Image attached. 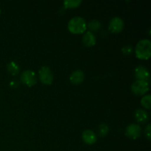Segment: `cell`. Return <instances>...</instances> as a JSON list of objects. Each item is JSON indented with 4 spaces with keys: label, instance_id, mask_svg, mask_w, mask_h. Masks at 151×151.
<instances>
[{
    "label": "cell",
    "instance_id": "277c9868",
    "mask_svg": "<svg viewBox=\"0 0 151 151\" xmlns=\"http://www.w3.org/2000/svg\"><path fill=\"white\" fill-rule=\"evenodd\" d=\"M39 79L43 84L51 85L53 81V74L48 66H42L38 71Z\"/></svg>",
    "mask_w": 151,
    "mask_h": 151
},
{
    "label": "cell",
    "instance_id": "ac0fdd59",
    "mask_svg": "<svg viewBox=\"0 0 151 151\" xmlns=\"http://www.w3.org/2000/svg\"><path fill=\"white\" fill-rule=\"evenodd\" d=\"M133 51V48L131 45L128 44V45L124 46L122 48V52L124 55H130Z\"/></svg>",
    "mask_w": 151,
    "mask_h": 151
},
{
    "label": "cell",
    "instance_id": "5bb4252c",
    "mask_svg": "<svg viewBox=\"0 0 151 151\" xmlns=\"http://www.w3.org/2000/svg\"><path fill=\"white\" fill-rule=\"evenodd\" d=\"M82 1L81 0H66L63 1L65 8H75L78 7Z\"/></svg>",
    "mask_w": 151,
    "mask_h": 151
},
{
    "label": "cell",
    "instance_id": "8992f818",
    "mask_svg": "<svg viewBox=\"0 0 151 151\" xmlns=\"http://www.w3.org/2000/svg\"><path fill=\"white\" fill-rule=\"evenodd\" d=\"M142 128L137 124H130L125 130V135L132 139H137L140 137Z\"/></svg>",
    "mask_w": 151,
    "mask_h": 151
},
{
    "label": "cell",
    "instance_id": "44dd1931",
    "mask_svg": "<svg viewBox=\"0 0 151 151\" xmlns=\"http://www.w3.org/2000/svg\"><path fill=\"white\" fill-rule=\"evenodd\" d=\"M0 13H1V9H0Z\"/></svg>",
    "mask_w": 151,
    "mask_h": 151
},
{
    "label": "cell",
    "instance_id": "30bf717a",
    "mask_svg": "<svg viewBox=\"0 0 151 151\" xmlns=\"http://www.w3.org/2000/svg\"><path fill=\"white\" fill-rule=\"evenodd\" d=\"M84 78H85L84 73L81 70L74 71L71 74L70 77H69L70 82L72 84H75V85H78V84L81 83L84 81Z\"/></svg>",
    "mask_w": 151,
    "mask_h": 151
},
{
    "label": "cell",
    "instance_id": "e0dca14e",
    "mask_svg": "<svg viewBox=\"0 0 151 151\" xmlns=\"http://www.w3.org/2000/svg\"><path fill=\"white\" fill-rule=\"evenodd\" d=\"M88 27L90 29L93 31H97V29H100L101 27V23H100V21L98 20H92L88 23Z\"/></svg>",
    "mask_w": 151,
    "mask_h": 151
},
{
    "label": "cell",
    "instance_id": "9c48e42d",
    "mask_svg": "<svg viewBox=\"0 0 151 151\" xmlns=\"http://www.w3.org/2000/svg\"><path fill=\"white\" fill-rule=\"evenodd\" d=\"M82 139L87 145H93L97 142V135L91 130H86L82 134Z\"/></svg>",
    "mask_w": 151,
    "mask_h": 151
},
{
    "label": "cell",
    "instance_id": "5b68a950",
    "mask_svg": "<svg viewBox=\"0 0 151 151\" xmlns=\"http://www.w3.org/2000/svg\"><path fill=\"white\" fill-rule=\"evenodd\" d=\"M131 90L137 95H143L149 90V83L147 81H138L134 83L131 86Z\"/></svg>",
    "mask_w": 151,
    "mask_h": 151
},
{
    "label": "cell",
    "instance_id": "52a82bcc",
    "mask_svg": "<svg viewBox=\"0 0 151 151\" xmlns=\"http://www.w3.org/2000/svg\"><path fill=\"white\" fill-rule=\"evenodd\" d=\"M124 22L121 18L116 16L111 19L109 23V29L112 32L118 33L123 29Z\"/></svg>",
    "mask_w": 151,
    "mask_h": 151
},
{
    "label": "cell",
    "instance_id": "4fadbf2b",
    "mask_svg": "<svg viewBox=\"0 0 151 151\" xmlns=\"http://www.w3.org/2000/svg\"><path fill=\"white\" fill-rule=\"evenodd\" d=\"M7 69L9 73L11 74L12 75H18L19 71H20V68H19V65L14 61H11L7 63Z\"/></svg>",
    "mask_w": 151,
    "mask_h": 151
},
{
    "label": "cell",
    "instance_id": "6da1fadb",
    "mask_svg": "<svg viewBox=\"0 0 151 151\" xmlns=\"http://www.w3.org/2000/svg\"><path fill=\"white\" fill-rule=\"evenodd\" d=\"M136 55L138 58L147 60L151 55V42L148 39H142L139 41L135 50Z\"/></svg>",
    "mask_w": 151,
    "mask_h": 151
},
{
    "label": "cell",
    "instance_id": "9a60e30c",
    "mask_svg": "<svg viewBox=\"0 0 151 151\" xmlns=\"http://www.w3.org/2000/svg\"><path fill=\"white\" fill-rule=\"evenodd\" d=\"M141 104L143 107L147 109H151V96L150 94H147L143 97L141 100Z\"/></svg>",
    "mask_w": 151,
    "mask_h": 151
},
{
    "label": "cell",
    "instance_id": "2e32d148",
    "mask_svg": "<svg viewBox=\"0 0 151 151\" xmlns=\"http://www.w3.org/2000/svg\"><path fill=\"white\" fill-rule=\"evenodd\" d=\"M109 128L106 124H100L98 127V134L99 136L101 137H106L109 133Z\"/></svg>",
    "mask_w": 151,
    "mask_h": 151
},
{
    "label": "cell",
    "instance_id": "7a4b0ae2",
    "mask_svg": "<svg viewBox=\"0 0 151 151\" xmlns=\"http://www.w3.org/2000/svg\"><path fill=\"white\" fill-rule=\"evenodd\" d=\"M68 29L72 33L81 34L86 29V23L84 19L76 16L70 19L68 23Z\"/></svg>",
    "mask_w": 151,
    "mask_h": 151
},
{
    "label": "cell",
    "instance_id": "3957f363",
    "mask_svg": "<svg viewBox=\"0 0 151 151\" xmlns=\"http://www.w3.org/2000/svg\"><path fill=\"white\" fill-rule=\"evenodd\" d=\"M21 81L27 86L31 87L32 86L35 85L38 81L37 76L35 72L32 70H25L24 71L21 75Z\"/></svg>",
    "mask_w": 151,
    "mask_h": 151
},
{
    "label": "cell",
    "instance_id": "d6986e66",
    "mask_svg": "<svg viewBox=\"0 0 151 151\" xmlns=\"http://www.w3.org/2000/svg\"><path fill=\"white\" fill-rule=\"evenodd\" d=\"M145 135L147 137V138L149 140H150L151 139V125L150 124H148L147 125L145 128Z\"/></svg>",
    "mask_w": 151,
    "mask_h": 151
},
{
    "label": "cell",
    "instance_id": "ba28073f",
    "mask_svg": "<svg viewBox=\"0 0 151 151\" xmlns=\"http://www.w3.org/2000/svg\"><path fill=\"white\" fill-rule=\"evenodd\" d=\"M134 74L138 81H147L150 78V72L147 68L142 66H137L134 70Z\"/></svg>",
    "mask_w": 151,
    "mask_h": 151
},
{
    "label": "cell",
    "instance_id": "ffe728a7",
    "mask_svg": "<svg viewBox=\"0 0 151 151\" xmlns=\"http://www.w3.org/2000/svg\"><path fill=\"white\" fill-rule=\"evenodd\" d=\"M10 86L12 87V88H16V87H18V86H19V83H18L16 81H13L10 83Z\"/></svg>",
    "mask_w": 151,
    "mask_h": 151
},
{
    "label": "cell",
    "instance_id": "7c38bea8",
    "mask_svg": "<svg viewBox=\"0 0 151 151\" xmlns=\"http://www.w3.org/2000/svg\"><path fill=\"white\" fill-rule=\"evenodd\" d=\"M83 42L87 47H92L96 44V37L92 32L88 31L83 36Z\"/></svg>",
    "mask_w": 151,
    "mask_h": 151
},
{
    "label": "cell",
    "instance_id": "8fae6325",
    "mask_svg": "<svg viewBox=\"0 0 151 151\" xmlns=\"http://www.w3.org/2000/svg\"><path fill=\"white\" fill-rule=\"evenodd\" d=\"M134 116H135V118L137 122L142 124L147 122L149 119L148 114L145 111L141 109L136 110L135 113H134Z\"/></svg>",
    "mask_w": 151,
    "mask_h": 151
}]
</instances>
